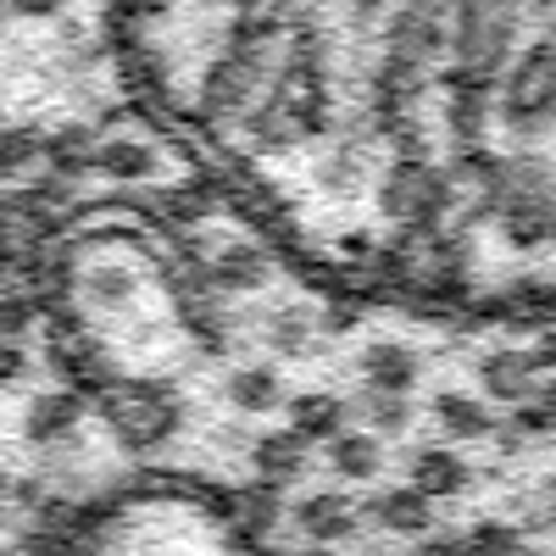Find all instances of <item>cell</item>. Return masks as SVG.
Wrapping results in <instances>:
<instances>
[{
    "mask_svg": "<svg viewBox=\"0 0 556 556\" xmlns=\"http://www.w3.org/2000/svg\"><path fill=\"white\" fill-rule=\"evenodd\" d=\"M340 424H345V401L340 395H295L290 401V434H301L306 445L312 440H334L340 434Z\"/></svg>",
    "mask_w": 556,
    "mask_h": 556,
    "instance_id": "cell-15",
    "label": "cell"
},
{
    "mask_svg": "<svg viewBox=\"0 0 556 556\" xmlns=\"http://www.w3.org/2000/svg\"><path fill=\"white\" fill-rule=\"evenodd\" d=\"M84 301H89V306H101V312L128 306V301H134V273L117 267V262L89 267V273H84Z\"/></svg>",
    "mask_w": 556,
    "mask_h": 556,
    "instance_id": "cell-21",
    "label": "cell"
},
{
    "mask_svg": "<svg viewBox=\"0 0 556 556\" xmlns=\"http://www.w3.org/2000/svg\"><path fill=\"white\" fill-rule=\"evenodd\" d=\"M523 0H451V67L473 78H501L518 51Z\"/></svg>",
    "mask_w": 556,
    "mask_h": 556,
    "instance_id": "cell-3",
    "label": "cell"
},
{
    "mask_svg": "<svg viewBox=\"0 0 556 556\" xmlns=\"http://www.w3.org/2000/svg\"><path fill=\"white\" fill-rule=\"evenodd\" d=\"M417 374H424V367H417V351L401 345V340H379V345L362 351V379L379 395H406L417 384Z\"/></svg>",
    "mask_w": 556,
    "mask_h": 556,
    "instance_id": "cell-8",
    "label": "cell"
},
{
    "mask_svg": "<svg viewBox=\"0 0 556 556\" xmlns=\"http://www.w3.org/2000/svg\"><path fill=\"white\" fill-rule=\"evenodd\" d=\"M106 424L117 429V440L128 451H151V445L173 440L178 401H167L156 384H117V390H106Z\"/></svg>",
    "mask_w": 556,
    "mask_h": 556,
    "instance_id": "cell-6",
    "label": "cell"
},
{
    "mask_svg": "<svg viewBox=\"0 0 556 556\" xmlns=\"http://www.w3.org/2000/svg\"><path fill=\"white\" fill-rule=\"evenodd\" d=\"M518 429L523 434H556V379L551 384H534L529 401H518Z\"/></svg>",
    "mask_w": 556,
    "mask_h": 556,
    "instance_id": "cell-25",
    "label": "cell"
},
{
    "mask_svg": "<svg viewBox=\"0 0 556 556\" xmlns=\"http://www.w3.org/2000/svg\"><path fill=\"white\" fill-rule=\"evenodd\" d=\"M412 556H462V534H429Z\"/></svg>",
    "mask_w": 556,
    "mask_h": 556,
    "instance_id": "cell-32",
    "label": "cell"
},
{
    "mask_svg": "<svg viewBox=\"0 0 556 556\" xmlns=\"http://www.w3.org/2000/svg\"><path fill=\"white\" fill-rule=\"evenodd\" d=\"M306 468V440L301 434H267L256 440V473L273 484V479H295Z\"/></svg>",
    "mask_w": 556,
    "mask_h": 556,
    "instance_id": "cell-20",
    "label": "cell"
},
{
    "mask_svg": "<svg viewBox=\"0 0 556 556\" xmlns=\"http://www.w3.org/2000/svg\"><path fill=\"white\" fill-rule=\"evenodd\" d=\"M434 417H440V429L451 440H484V434H495V412L479 395H462V390H445L434 401Z\"/></svg>",
    "mask_w": 556,
    "mask_h": 556,
    "instance_id": "cell-14",
    "label": "cell"
},
{
    "mask_svg": "<svg viewBox=\"0 0 556 556\" xmlns=\"http://www.w3.org/2000/svg\"><path fill=\"white\" fill-rule=\"evenodd\" d=\"M412 490L434 501V495H462L468 490V462H462L456 451H417L412 456Z\"/></svg>",
    "mask_w": 556,
    "mask_h": 556,
    "instance_id": "cell-12",
    "label": "cell"
},
{
    "mask_svg": "<svg viewBox=\"0 0 556 556\" xmlns=\"http://www.w3.org/2000/svg\"><path fill=\"white\" fill-rule=\"evenodd\" d=\"M379 556H384V551H379Z\"/></svg>",
    "mask_w": 556,
    "mask_h": 556,
    "instance_id": "cell-39",
    "label": "cell"
},
{
    "mask_svg": "<svg viewBox=\"0 0 556 556\" xmlns=\"http://www.w3.org/2000/svg\"><path fill=\"white\" fill-rule=\"evenodd\" d=\"M223 395L240 412H273L278 401H285V384H278L273 367H235V374L223 379Z\"/></svg>",
    "mask_w": 556,
    "mask_h": 556,
    "instance_id": "cell-16",
    "label": "cell"
},
{
    "mask_svg": "<svg viewBox=\"0 0 556 556\" xmlns=\"http://www.w3.org/2000/svg\"><path fill=\"white\" fill-rule=\"evenodd\" d=\"M329 462H334L340 479H374L384 468V451H379L374 434H334L329 440Z\"/></svg>",
    "mask_w": 556,
    "mask_h": 556,
    "instance_id": "cell-19",
    "label": "cell"
},
{
    "mask_svg": "<svg viewBox=\"0 0 556 556\" xmlns=\"http://www.w3.org/2000/svg\"><path fill=\"white\" fill-rule=\"evenodd\" d=\"M518 556H545V551H534V545H523V551H518Z\"/></svg>",
    "mask_w": 556,
    "mask_h": 556,
    "instance_id": "cell-38",
    "label": "cell"
},
{
    "mask_svg": "<svg viewBox=\"0 0 556 556\" xmlns=\"http://www.w3.org/2000/svg\"><path fill=\"white\" fill-rule=\"evenodd\" d=\"M523 362L534 367V374H551V367H556V334H540V340L523 351Z\"/></svg>",
    "mask_w": 556,
    "mask_h": 556,
    "instance_id": "cell-31",
    "label": "cell"
},
{
    "mask_svg": "<svg viewBox=\"0 0 556 556\" xmlns=\"http://www.w3.org/2000/svg\"><path fill=\"white\" fill-rule=\"evenodd\" d=\"M306 329H312V323H306L301 312H278V317L267 323V340H273L278 351L295 356V351H306Z\"/></svg>",
    "mask_w": 556,
    "mask_h": 556,
    "instance_id": "cell-28",
    "label": "cell"
},
{
    "mask_svg": "<svg viewBox=\"0 0 556 556\" xmlns=\"http://www.w3.org/2000/svg\"><path fill=\"white\" fill-rule=\"evenodd\" d=\"M17 374H23V356H17V351L7 345V351H0V384H12Z\"/></svg>",
    "mask_w": 556,
    "mask_h": 556,
    "instance_id": "cell-35",
    "label": "cell"
},
{
    "mask_svg": "<svg viewBox=\"0 0 556 556\" xmlns=\"http://www.w3.org/2000/svg\"><path fill=\"white\" fill-rule=\"evenodd\" d=\"M529 518H534V523H556V479H540V484H534Z\"/></svg>",
    "mask_w": 556,
    "mask_h": 556,
    "instance_id": "cell-30",
    "label": "cell"
},
{
    "mask_svg": "<svg viewBox=\"0 0 556 556\" xmlns=\"http://www.w3.org/2000/svg\"><path fill=\"white\" fill-rule=\"evenodd\" d=\"M278 34L285 28H267V23H235L228 28L223 56L201 73V112L206 117H245L262 101Z\"/></svg>",
    "mask_w": 556,
    "mask_h": 556,
    "instance_id": "cell-1",
    "label": "cell"
},
{
    "mask_svg": "<svg viewBox=\"0 0 556 556\" xmlns=\"http://www.w3.org/2000/svg\"><path fill=\"white\" fill-rule=\"evenodd\" d=\"M89 167L117 178V184L156 178V146H146V139H134V134H112V139H101V146L89 151Z\"/></svg>",
    "mask_w": 556,
    "mask_h": 556,
    "instance_id": "cell-9",
    "label": "cell"
},
{
    "mask_svg": "<svg viewBox=\"0 0 556 556\" xmlns=\"http://www.w3.org/2000/svg\"><path fill=\"white\" fill-rule=\"evenodd\" d=\"M529 7H534V12H556V0H523V12H529Z\"/></svg>",
    "mask_w": 556,
    "mask_h": 556,
    "instance_id": "cell-37",
    "label": "cell"
},
{
    "mask_svg": "<svg viewBox=\"0 0 556 556\" xmlns=\"http://www.w3.org/2000/svg\"><path fill=\"white\" fill-rule=\"evenodd\" d=\"M495 123L513 139H540L556 123V34H540L534 45H523V51L501 67Z\"/></svg>",
    "mask_w": 556,
    "mask_h": 556,
    "instance_id": "cell-2",
    "label": "cell"
},
{
    "mask_svg": "<svg viewBox=\"0 0 556 556\" xmlns=\"http://www.w3.org/2000/svg\"><path fill=\"white\" fill-rule=\"evenodd\" d=\"M534 379H540V374L523 362V351H490V356L479 362V384L490 390V401H506V406L529 401Z\"/></svg>",
    "mask_w": 556,
    "mask_h": 556,
    "instance_id": "cell-11",
    "label": "cell"
},
{
    "mask_svg": "<svg viewBox=\"0 0 556 556\" xmlns=\"http://www.w3.org/2000/svg\"><path fill=\"white\" fill-rule=\"evenodd\" d=\"M89 128H62V134H45V156L56 162V173L62 178H73V173H84L89 167Z\"/></svg>",
    "mask_w": 556,
    "mask_h": 556,
    "instance_id": "cell-22",
    "label": "cell"
},
{
    "mask_svg": "<svg viewBox=\"0 0 556 556\" xmlns=\"http://www.w3.org/2000/svg\"><path fill=\"white\" fill-rule=\"evenodd\" d=\"M262 278H267V256H262V245H251V240L223 245V251L212 256V267H206V285H212V290H256Z\"/></svg>",
    "mask_w": 556,
    "mask_h": 556,
    "instance_id": "cell-13",
    "label": "cell"
},
{
    "mask_svg": "<svg viewBox=\"0 0 556 556\" xmlns=\"http://www.w3.org/2000/svg\"><path fill=\"white\" fill-rule=\"evenodd\" d=\"M456 206V178L434 162H390L379 178V212L401 223V235H440L445 212Z\"/></svg>",
    "mask_w": 556,
    "mask_h": 556,
    "instance_id": "cell-4",
    "label": "cell"
},
{
    "mask_svg": "<svg viewBox=\"0 0 556 556\" xmlns=\"http://www.w3.org/2000/svg\"><path fill=\"white\" fill-rule=\"evenodd\" d=\"M384 12H390V0H351V17L356 23H379Z\"/></svg>",
    "mask_w": 556,
    "mask_h": 556,
    "instance_id": "cell-34",
    "label": "cell"
},
{
    "mask_svg": "<svg viewBox=\"0 0 556 556\" xmlns=\"http://www.w3.org/2000/svg\"><path fill=\"white\" fill-rule=\"evenodd\" d=\"M162 206H167V217H178V223H201L217 201H212L206 184H184V190H167V195H162Z\"/></svg>",
    "mask_w": 556,
    "mask_h": 556,
    "instance_id": "cell-27",
    "label": "cell"
},
{
    "mask_svg": "<svg viewBox=\"0 0 556 556\" xmlns=\"http://www.w3.org/2000/svg\"><path fill=\"white\" fill-rule=\"evenodd\" d=\"M440 89H445V134H451V146H456V151L484 146L490 117H495V84H490V78H473V73L445 67Z\"/></svg>",
    "mask_w": 556,
    "mask_h": 556,
    "instance_id": "cell-7",
    "label": "cell"
},
{
    "mask_svg": "<svg viewBox=\"0 0 556 556\" xmlns=\"http://www.w3.org/2000/svg\"><path fill=\"white\" fill-rule=\"evenodd\" d=\"M374 518L395 534H429L434 529V501H424L417 490H390L374 501Z\"/></svg>",
    "mask_w": 556,
    "mask_h": 556,
    "instance_id": "cell-17",
    "label": "cell"
},
{
    "mask_svg": "<svg viewBox=\"0 0 556 556\" xmlns=\"http://www.w3.org/2000/svg\"><path fill=\"white\" fill-rule=\"evenodd\" d=\"M362 417H367V424H374V429H384V434H401L406 424H412V406H406V395H367L362 401Z\"/></svg>",
    "mask_w": 556,
    "mask_h": 556,
    "instance_id": "cell-26",
    "label": "cell"
},
{
    "mask_svg": "<svg viewBox=\"0 0 556 556\" xmlns=\"http://www.w3.org/2000/svg\"><path fill=\"white\" fill-rule=\"evenodd\" d=\"M451 51V0H390L384 12V56L412 73H434Z\"/></svg>",
    "mask_w": 556,
    "mask_h": 556,
    "instance_id": "cell-5",
    "label": "cell"
},
{
    "mask_svg": "<svg viewBox=\"0 0 556 556\" xmlns=\"http://www.w3.org/2000/svg\"><path fill=\"white\" fill-rule=\"evenodd\" d=\"M290 556H334V545H301V551H290Z\"/></svg>",
    "mask_w": 556,
    "mask_h": 556,
    "instance_id": "cell-36",
    "label": "cell"
},
{
    "mask_svg": "<svg viewBox=\"0 0 556 556\" xmlns=\"http://www.w3.org/2000/svg\"><path fill=\"white\" fill-rule=\"evenodd\" d=\"M78 417H84V401L78 395H39L34 406H28V440H62V434H73L78 429Z\"/></svg>",
    "mask_w": 556,
    "mask_h": 556,
    "instance_id": "cell-18",
    "label": "cell"
},
{
    "mask_svg": "<svg viewBox=\"0 0 556 556\" xmlns=\"http://www.w3.org/2000/svg\"><path fill=\"white\" fill-rule=\"evenodd\" d=\"M285 7H290V0H235V23H267V28H285Z\"/></svg>",
    "mask_w": 556,
    "mask_h": 556,
    "instance_id": "cell-29",
    "label": "cell"
},
{
    "mask_svg": "<svg viewBox=\"0 0 556 556\" xmlns=\"http://www.w3.org/2000/svg\"><path fill=\"white\" fill-rule=\"evenodd\" d=\"M39 156H45V134H34V128H0V178L23 173Z\"/></svg>",
    "mask_w": 556,
    "mask_h": 556,
    "instance_id": "cell-24",
    "label": "cell"
},
{
    "mask_svg": "<svg viewBox=\"0 0 556 556\" xmlns=\"http://www.w3.org/2000/svg\"><path fill=\"white\" fill-rule=\"evenodd\" d=\"M523 540L513 523H473L468 534H462V556H518Z\"/></svg>",
    "mask_w": 556,
    "mask_h": 556,
    "instance_id": "cell-23",
    "label": "cell"
},
{
    "mask_svg": "<svg viewBox=\"0 0 556 556\" xmlns=\"http://www.w3.org/2000/svg\"><path fill=\"white\" fill-rule=\"evenodd\" d=\"M295 523L312 534V545H334V540H351L356 534V513H351V501L345 495H306L295 506Z\"/></svg>",
    "mask_w": 556,
    "mask_h": 556,
    "instance_id": "cell-10",
    "label": "cell"
},
{
    "mask_svg": "<svg viewBox=\"0 0 556 556\" xmlns=\"http://www.w3.org/2000/svg\"><path fill=\"white\" fill-rule=\"evenodd\" d=\"M62 7H67V0H12L17 17H56Z\"/></svg>",
    "mask_w": 556,
    "mask_h": 556,
    "instance_id": "cell-33",
    "label": "cell"
}]
</instances>
